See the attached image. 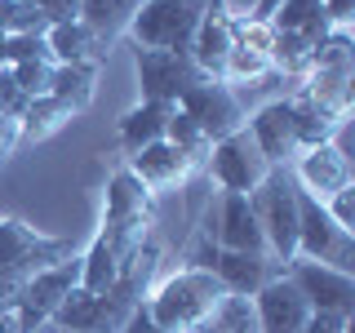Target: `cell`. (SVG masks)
I'll use <instances>...</instances> for the list:
<instances>
[{
    "label": "cell",
    "mask_w": 355,
    "mask_h": 333,
    "mask_svg": "<svg viewBox=\"0 0 355 333\" xmlns=\"http://www.w3.org/2000/svg\"><path fill=\"white\" fill-rule=\"evenodd\" d=\"M222 298H227V289H222V280L214 271H205V266H182V271L164 275V280L142 298V311H147L164 333H191L214 316Z\"/></svg>",
    "instance_id": "1"
},
{
    "label": "cell",
    "mask_w": 355,
    "mask_h": 333,
    "mask_svg": "<svg viewBox=\"0 0 355 333\" xmlns=\"http://www.w3.org/2000/svg\"><path fill=\"white\" fill-rule=\"evenodd\" d=\"M151 227H155V191H147L129 169L111 173L103 231H98V236L111 244V253H116L120 262H129L133 253L151 240Z\"/></svg>",
    "instance_id": "2"
},
{
    "label": "cell",
    "mask_w": 355,
    "mask_h": 333,
    "mask_svg": "<svg viewBox=\"0 0 355 333\" xmlns=\"http://www.w3.org/2000/svg\"><path fill=\"white\" fill-rule=\"evenodd\" d=\"M205 9H209V0H142L125 36L138 44V49L187 53L200 18H205Z\"/></svg>",
    "instance_id": "3"
},
{
    "label": "cell",
    "mask_w": 355,
    "mask_h": 333,
    "mask_svg": "<svg viewBox=\"0 0 355 333\" xmlns=\"http://www.w3.org/2000/svg\"><path fill=\"white\" fill-rule=\"evenodd\" d=\"M253 214H258V227L266 236V249H271L275 262H293L297 258V182L288 169H271L262 178V187L249 196Z\"/></svg>",
    "instance_id": "4"
},
{
    "label": "cell",
    "mask_w": 355,
    "mask_h": 333,
    "mask_svg": "<svg viewBox=\"0 0 355 333\" xmlns=\"http://www.w3.org/2000/svg\"><path fill=\"white\" fill-rule=\"evenodd\" d=\"M351 80H355V40H351V31H329L324 44L311 53L302 94L324 103L338 116H351Z\"/></svg>",
    "instance_id": "5"
},
{
    "label": "cell",
    "mask_w": 355,
    "mask_h": 333,
    "mask_svg": "<svg viewBox=\"0 0 355 333\" xmlns=\"http://www.w3.org/2000/svg\"><path fill=\"white\" fill-rule=\"evenodd\" d=\"M297 258L324 262L333 271H355V231L329 218L324 200L306 196L297 187Z\"/></svg>",
    "instance_id": "6"
},
{
    "label": "cell",
    "mask_w": 355,
    "mask_h": 333,
    "mask_svg": "<svg viewBox=\"0 0 355 333\" xmlns=\"http://www.w3.org/2000/svg\"><path fill=\"white\" fill-rule=\"evenodd\" d=\"M71 258V240L40 236L36 227H27L22 218H0V271L27 284L36 271Z\"/></svg>",
    "instance_id": "7"
},
{
    "label": "cell",
    "mask_w": 355,
    "mask_h": 333,
    "mask_svg": "<svg viewBox=\"0 0 355 333\" xmlns=\"http://www.w3.org/2000/svg\"><path fill=\"white\" fill-rule=\"evenodd\" d=\"M133 76H138L142 103H160V107H178L187 89L205 80L191 53H169V49H133Z\"/></svg>",
    "instance_id": "8"
},
{
    "label": "cell",
    "mask_w": 355,
    "mask_h": 333,
    "mask_svg": "<svg viewBox=\"0 0 355 333\" xmlns=\"http://www.w3.org/2000/svg\"><path fill=\"white\" fill-rule=\"evenodd\" d=\"M209 178L218 182V191H236V196H253L262 187V178L271 173L266 155L258 151V142L249 138V129H236L227 138H218L209 147Z\"/></svg>",
    "instance_id": "9"
},
{
    "label": "cell",
    "mask_w": 355,
    "mask_h": 333,
    "mask_svg": "<svg viewBox=\"0 0 355 333\" xmlns=\"http://www.w3.org/2000/svg\"><path fill=\"white\" fill-rule=\"evenodd\" d=\"M76 284H80V253H71V258H62V262L36 271L27 284H22V298H18V311H14L18 329L36 333L40 325H49V316L58 311V302L71 293Z\"/></svg>",
    "instance_id": "10"
},
{
    "label": "cell",
    "mask_w": 355,
    "mask_h": 333,
    "mask_svg": "<svg viewBox=\"0 0 355 333\" xmlns=\"http://www.w3.org/2000/svg\"><path fill=\"white\" fill-rule=\"evenodd\" d=\"M284 271H288V280L297 284V293L306 298L311 311H338V316H355V275H351V271H333V266L306 262V258H293Z\"/></svg>",
    "instance_id": "11"
},
{
    "label": "cell",
    "mask_w": 355,
    "mask_h": 333,
    "mask_svg": "<svg viewBox=\"0 0 355 333\" xmlns=\"http://www.w3.org/2000/svg\"><path fill=\"white\" fill-rule=\"evenodd\" d=\"M178 111H182V116H191L196 125L209 133V142H218V138H227V133L244 129L240 98L231 94V85L209 80V76H205V80H200L196 89H187L182 103H178Z\"/></svg>",
    "instance_id": "12"
},
{
    "label": "cell",
    "mask_w": 355,
    "mask_h": 333,
    "mask_svg": "<svg viewBox=\"0 0 355 333\" xmlns=\"http://www.w3.org/2000/svg\"><path fill=\"white\" fill-rule=\"evenodd\" d=\"M288 173H293V182L315 200H329L333 191H342V187L355 182L351 151H342L338 142H320V147H311V151H297V160H293Z\"/></svg>",
    "instance_id": "13"
},
{
    "label": "cell",
    "mask_w": 355,
    "mask_h": 333,
    "mask_svg": "<svg viewBox=\"0 0 355 333\" xmlns=\"http://www.w3.org/2000/svg\"><path fill=\"white\" fill-rule=\"evenodd\" d=\"M244 129H249V138L258 142V151L266 155V164L271 169H288V164L297 160V138H293V107H288V98L280 103H266L258 107L249 120H244Z\"/></svg>",
    "instance_id": "14"
},
{
    "label": "cell",
    "mask_w": 355,
    "mask_h": 333,
    "mask_svg": "<svg viewBox=\"0 0 355 333\" xmlns=\"http://www.w3.org/2000/svg\"><path fill=\"white\" fill-rule=\"evenodd\" d=\"M253 311H258V333H302L311 320V307L288 280V271L253 293Z\"/></svg>",
    "instance_id": "15"
},
{
    "label": "cell",
    "mask_w": 355,
    "mask_h": 333,
    "mask_svg": "<svg viewBox=\"0 0 355 333\" xmlns=\"http://www.w3.org/2000/svg\"><path fill=\"white\" fill-rule=\"evenodd\" d=\"M209 271L222 280L227 293H240V298H253L262 284H271L275 275H284V262H275L271 253H240V249H218Z\"/></svg>",
    "instance_id": "16"
},
{
    "label": "cell",
    "mask_w": 355,
    "mask_h": 333,
    "mask_svg": "<svg viewBox=\"0 0 355 333\" xmlns=\"http://www.w3.org/2000/svg\"><path fill=\"white\" fill-rule=\"evenodd\" d=\"M231 49H236V18L222 14L218 0H209V9H205V18H200L187 53H191V62L209 76V80H222V67H227Z\"/></svg>",
    "instance_id": "17"
},
{
    "label": "cell",
    "mask_w": 355,
    "mask_h": 333,
    "mask_svg": "<svg viewBox=\"0 0 355 333\" xmlns=\"http://www.w3.org/2000/svg\"><path fill=\"white\" fill-rule=\"evenodd\" d=\"M196 164L187 160L178 147H169V142H151V147H142V151H133L129 155V173L138 178L147 191H164V187H178V182H187L191 178Z\"/></svg>",
    "instance_id": "18"
},
{
    "label": "cell",
    "mask_w": 355,
    "mask_h": 333,
    "mask_svg": "<svg viewBox=\"0 0 355 333\" xmlns=\"http://www.w3.org/2000/svg\"><path fill=\"white\" fill-rule=\"evenodd\" d=\"M94 94H98V62H53L49 98H58V103L71 111V116L89 111Z\"/></svg>",
    "instance_id": "19"
},
{
    "label": "cell",
    "mask_w": 355,
    "mask_h": 333,
    "mask_svg": "<svg viewBox=\"0 0 355 333\" xmlns=\"http://www.w3.org/2000/svg\"><path fill=\"white\" fill-rule=\"evenodd\" d=\"M288 107H293V138H297V151H311V147H320V142H333V133L347 125V116L329 111L324 103H315V98H306V94L288 98Z\"/></svg>",
    "instance_id": "20"
},
{
    "label": "cell",
    "mask_w": 355,
    "mask_h": 333,
    "mask_svg": "<svg viewBox=\"0 0 355 333\" xmlns=\"http://www.w3.org/2000/svg\"><path fill=\"white\" fill-rule=\"evenodd\" d=\"M44 44H49V58L53 62H103V53H107L103 40H98L80 18L49 27V31H44Z\"/></svg>",
    "instance_id": "21"
},
{
    "label": "cell",
    "mask_w": 355,
    "mask_h": 333,
    "mask_svg": "<svg viewBox=\"0 0 355 333\" xmlns=\"http://www.w3.org/2000/svg\"><path fill=\"white\" fill-rule=\"evenodd\" d=\"M138 5H142V0H80V22L103 40V49H107L111 40H120L129 31Z\"/></svg>",
    "instance_id": "22"
},
{
    "label": "cell",
    "mask_w": 355,
    "mask_h": 333,
    "mask_svg": "<svg viewBox=\"0 0 355 333\" xmlns=\"http://www.w3.org/2000/svg\"><path fill=\"white\" fill-rule=\"evenodd\" d=\"M169 116H173V107H160V103H138L133 111H125L120 116V147L133 155V151L151 147V142H160Z\"/></svg>",
    "instance_id": "23"
},
{
    "label": "cell",
    "mask_w": 355,
    "mask_h": 333,
    "mask_svg": "<svg viewBox=\"0 0 355 333\" xmlns=\"http://www.w3.org/2000/svg\"><path fill=\"white\" fill-rule=\"evenodd\" d=\"M67 120H71V111H67L58 98H49V94H40V98H31L27 111H22V142H44V138H53Z\"/></svg>",
    "instance_id": "24"
},
{
    "label": "cell",
    "mask_w": 355,
    "mask_h": 333,
    "mask_svg": "<svg viewBox=\"0 0 355 333\" xmlns=\"http://www.w3.org/2000/svg\"><path fill=\"white\" fill-rule=\"evenodd\" d=\"M191 333H258V311H253V298L227 293L218 302V311Z\"/></svg>",
    "instance_id": "25"
},
{
    "label": "cell",
    "mask_w": 355,
    "mask_h": 333,
    "mask_svg": "<svg viewBox=\"0 0 355 333\" xmlns=\"http://www.w3.org/2000/svg\"><path fill=\"white\" fill-rule=\"evenodd\" d=\"M164 142H169V147H178L191 164H205V160H209V147H214V142H209V133L200 129L191 116H182L178 107H173L169 125H164Z\"/></svg>",
    "instance_id": "26"
},
{
    "label": "cell",
    "mask_w": 355,
    "mask_h": 333,
    "mask_svg": "<svg viewBox=\"0 0 355 333\" xmlns=\"http://www.w3.org/2000/svg\"><path fill=\"white\" fill-rule=\"evenodd\" d=\"M271 76V58L258 49H244V44H236V49L227 53V67H222V85H253V80H266Z\"/></svg>",
    "instance_id": "27"
},
{
    "label": "cell",
    "mask_w": 355,
    "mask_h": 333,
    "mask_svg": "<svg viewBox=\"0 0 355 333\" xmlns=\"http://www.w3.org/2000/svg\"><path fill=\"white\" fill-rule=\"evenodd\" d=\"M9 76L18 80V89L27 98L49 94V76H53V58H31V62H9Z\"/></svg>",
    "instance_id": "28"
},
{
    "label": "cell",
    "mask_w": 355,
    "mask_h": 333,
    "mask_svg": "<svg viewBox=\"0 0 355 333\" xmlns=\"http://www.w3.org/2000/svg\"><path fill=\"white\" fill-rule=\"evenodd\" d=\"M31 58H49L44 36H5V67L9 62H31Z\"/></svg>",
    "instance_id": "29"
},
{
    "label": "cell",
    "mask_w": 355,
    "mask_h": 333,
    "mask_svg": "<svg viewBox=\"0 0 355 333\" xmlns=\"http://www.w3.org/2000/svg\"><path fill=\"white\" fill-rule=\"evenodd\" d=\"M324 209H329V218L338 222V227L355 231V182H351V187H342V191H333V196L324 200Z\"/></svg>",
    "instance_id": "30"
},
{
    "label": "cell",
    "mask_w": 355,
    "mask_h": 333,
    "mask_svg": "<svg viewBox=\"0 0 355 333\" xmlns=\"http://www.w3.org/2000/svg\"><path fill=\"white\" fill-rule=\"evenodd\" d=\"M27 103H31V98L18 89V80L9 76V67H0V111H5V116H18V120H22Z\"/></svg>",
    "instance_id": "31"
},
{
    "label": "cell",
    "mask_w": 355,
    "mask_h": 333,
    "mask_svg": "<svg viewBox=\"0 0 355 333\" xmlns=\"http://www.w3.org/2000/svg\"><path fill=\"white\" fill-rule=\"evenodd\" d=\"M302 333H355V320L338 316V311H311V320H306Z\"/></svg>",
    "instance_id": "32"
},
{
    "label": "cell",
    "mask_w": 355,
    "mask_h": 333,
    "mask_svg": "<svg viewBox=\"0 0 355 333\" xmlns=\"http://www.w3.org/2000/svg\"><path fill=\"white\" fill-rule=\"evenodd\" d=\"M320 14L333 31H351V18H355V0H324L320 5Z\"/></svg>",
    "instance_id": "33"
},
{
    "label": "cell",
    "mask_w": 355,
    "mask_h": 333,
    "mask_svg": "<svg viewBox=\"0 0 355 333\" xmlns=\"http://www.w3.org/2000/svg\"><path fill=\"white\" fill-rule=\"evenodd\" d=\"M40 14L49 18V27H58V22H76L80 18V0H40Z\"/></svg>",
    "instance_id": "34"
},
{
    "label": "cell",
    "mask_w": 355,
    "mask_h": 333,
    "mask_svg": "<svg viewBox=\"0 0 355 333\" xmlns=\"http://www.w3.org/2000/svg\"><path fill=\"white\" fill-rule=\"evenodd\" d=\"M18 298H22V280H14V275L0 271V316H14Z\"/></svg>",
    "instance_id": "35"
},
{
    "label": "cell",
    "mask_w": 355,
    "mask_h": 333,
    "mask_svg": "<svg viewBox=\"0 0 355 333\" xmlns=\"http://www.w3.org/2000/svg\"><path fill=\"white\" fill-rule=\"evenodd\" d=\"M22 142V125H18V116H5L0 111V155H9Z\"/></svg>",
    "instance_id": "36"
},
{
    "label": "cell",
    "mask_w": 355,
    "mask_h": 333,
    "mask_svg": "<svg viewBox=\"0 0 355 333\" xmlns=\"http://www.w3.org/2000/svg\"><path fill=\"white\" fill-rule=\"evenodd\" d=\"M120 333H164V329L155 325V320H151V316H147L142 307H133V316L125 320V329H120Z\"/></svg>",
    "instance_id": "37"
},
{
    "label": "cell",
    "mask_w": 355,
    "mask_h": 333,
    "mask_svg": "<svg viewBox=\"0 0 355 333\" xmlns=\"http://www.w3.org/2000/svg\"><path fill=\"white\" fill-rule=\"evenodd\" d=\"M218 5H222V14H231V18H253L262 0H218Z\"/></svg>",
    "instance_id": "38"
},
{
    "label": "cell",
    "mask_w": 355,
    "mask_h": 333,
    "mask_svg": "<svg viewBox=\"0 0 355 333\" xmlns=\"http://www.w3.org/2000/svg\"><path fill=\"white\" fill-rule=\"evenodd\" d=\"M18 5H22V0H0V36H9V31H14Z\"/></svg>",
    "instance_id": "39"
},
{
    "label": "cell",
    "mask_w": 355,
    "mask_h": 333,
    "mask_svg": "<svg viewBox=\"0 0 355 333\" xmlns=\"http://www.w3.org/2000/svg\"><path fill=\"white\" fill-rule=\"evenodd\" d=\"M0 333H22V329H18L14 316H0Z\"/></svg>",
    "instance_id": "40"
},
{
    "label": "cell",
    "mask_w": 355,
    "mask_h": 333,
    "mask_svg": "<svg viewBox=\"0 0 355 333\" xmlns=\"http://www.w3.org/2000/svg\"><path fill=\"white\" fill-rule=\"evenodd\" d=\"M36 333H67V329H58V325H40Z\"/></svg>",
    "instance_id": "41"
},
{
    "label": "cell",
    "mask_w": 355,
    "mask_h": 333,
    "mask_svg": "<svg viewBox=\"0 0 355 333\" xmlns=\"http://www.w3.org/2000/svg\"><path fill=\"white\" fill-rule=\"evenodd\" d=\"M0 67H5V36H0Z\"/></svg>",
    "instance_id": "42"
},
{
    "label": "cell",
    "mask_w": 355,
    "mask_h": 333,
    "mask_svg": "<svg viewBox=\"0 0 355 333\" xmlns=\"http://www.w3.org/2000/svg\"><path fill=\"white\" fill-rule=\"evenodd\" d=\"M27 5H40V0H27Z\"/></svg>",
    "instance_id": "43"
}]
</instances>
